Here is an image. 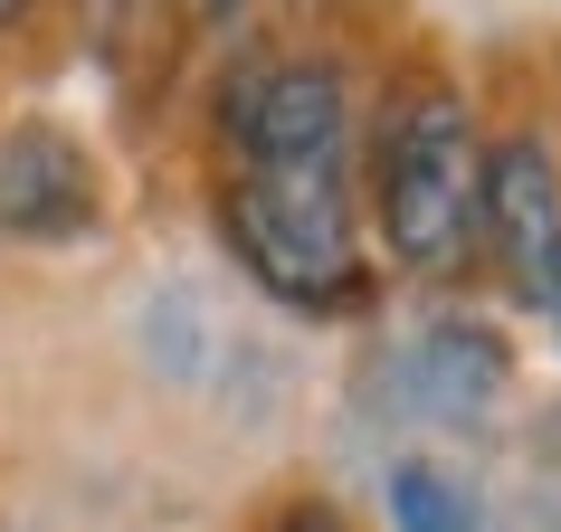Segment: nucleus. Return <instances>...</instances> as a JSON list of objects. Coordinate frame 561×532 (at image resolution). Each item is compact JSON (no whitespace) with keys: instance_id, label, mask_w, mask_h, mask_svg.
Returning <instances> with one entry per match:
<instances>
[{"instance_id":"obj_1","label":"nucleus","mask_w":561,"mask_h":532,"mask_svg":"<svg viewBox=\"0 0 561 532\" xmlns=\"http://www.w3.org/2000/svg\"><path fill=\"white\" fill-rule=\"evenodd\" d=\"M476 105L447 67H400L371 105V143L353 152L362 229L381 238V257L419 286H438L476 257Z\"/></svg>"},{"instance_id":"obj_2","label":"nucleus","mask_w":561,"mask_h":532,"mask_svg":"<svg viewBox=\"0 0 561 532\" xmlns=\"http://www.w3.org/2000/svg\"><path fill=\"white\" fill-rule=\"evenodd\" d=\"M219 238L248 266V286L296 314H343L371 296V266H362V190L353 172H248L229 162L219 190Z\"/></svg>"},{"instance_id":"obj_3","label":"nucleus","mask_w":561,"mask_h":532,"mask_svg":"<svg viewBox=\"0 0 561 532\" xmlns=\"http://www.w3.org/2000/svg\"><path fill=\"white\" fill-rule=\"evenodd\" d=\"M219 152L248 172H353L362 105L343 58H248L219 86Z\"/></svg>"},{"instance_id":"obj_4","label":"nucleus","mask_w":561,"mask_h":532,"mask_svg":"<svg viewBox=\"0 0 561 532\" xmlns=\"http://www.w3.org/2000/svg\"><path fill=\"white\" fill-rule=\"evenodd\" d=\"M105 219V172H95L87 134L58 115L0 124V238L10 247H67Z\"/></svg>"},{"instance_id":"obj_5","label":"nucleus","mask_w":561,"mask_h":532,"mask_svg":"<svg viewBox=\"0 0 561 532\" xmlns=\"http://www.w3.org/2000/svg\"><path fill=\"white\" fill-rule=\"evenodd\" d=\"M476 247H495L514 286H542V257L561 247V152L542 134H495L476 162Z\"/></svg>"},{"instance_id":"obj_6","label":"nucleus","mask_w":561,"mask_h":532,"mask_svg":"<svg viewBox=\"0 0 561 532\" xmlns=\"http://www.w3.org/2000/svg\"><path fill=\"white\" fill-rule=\"evenodd\" d=\"M87 30H95V67L115 77V95L144 105L152 86H172L191 10L181 0H87Z\"/></svg>"},{"instance_id":"obj_7","label":"nucleus","mask_w":561,"mask_h":532,"mask_svg":"<svg viewBox=\"0 0 561 532\" xmlns=\"http://www.w3.org/2000/svg\"><path fill=\"white\" fill-rule=\"evenodd\" d=\"M381 504H390V532H476V495H467V475L438 466V456H390Z\"/></svg>"},{"instance_id":"obj_8","label":"nucleus","mask_w":561,"mask_h":532,"mask_svg":"<svg viewBox=\"0 0 561 532\" xmlns=\"http://www.w3.org/2000/svg\"><path fill=\"white\" fill-rule=\"evenodd\" d=\"M266 532H353V523H343V513H333V504L296 495V504H286V513H276V523H266Z\"/></svg>"},{"instance_id":"obj_9","label":"nucleus","mask_w":561,"mask_h":532,"mask_svg":"<svg viewBox=\"0 0 561 532\" xmlns=\"http://www.w3.org/2000/svg\"><path fill=\"white\" fill-rule=\"evenodd\" d=\"M181 10H191V30H238L248 0H181Z\"/></svg>"},{"instance_id":"obj_10","label":"nucleus","mask_w":561,"mask_h":532,"mask_svg":"<svg viewBox=\"0 0 561 532\" xmlns=\"http://www.w3.org/2000/svg\"><path fill=\"white\" fill-rule=\"evenodd\" d=\"M533 304H542V314H552V324H561V247H552V257H542V286H533Z\"/></svg>"},{"instance_id":"obj_11","label":"nucleus","mask_w":561,"mask_h":532,"mask_svg":"<svg viewBox=\"0 0 561 532\" xmlns=\"http://www.w3.org/2000/svg\"><path fill=\"white\" fill-rule=\"evenodd\" d=\"M38 0H0V30H20V20H30Z\"/></svg>"}]
</instances>
